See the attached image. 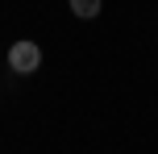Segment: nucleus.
I'll use <instances>...</instances> for the list:
<instances>
[{"label": "nucleus", "instance_id": "obj_1", "mask_svg": "<svg viewBox=\"0 0 158 154\" xmlns=\"http://www.w3.org/2000/svg\"><path fill=\"white\" fill-rule=\"evenodd\" d=\"M38 63H42V50H38V42H13L8 46V67L13 71H38Z\"/></svg>", "mask_w": 158, "mask_h": 154}, {"label": "nucleus", "instance_id": "obj_2", "mask_svg": "<svg viewBox=\"0 0 158 154\" xmlns=\"http://www.w3.org/2000/svg\"><path fill=\"white\" fill-rule=\"evenodd\" d=\"M71 13L83 17V21H92V17L100 13V0H71Z\"/></svg>", "mask_w": 158, "mask_h": 154}]
</instances>
